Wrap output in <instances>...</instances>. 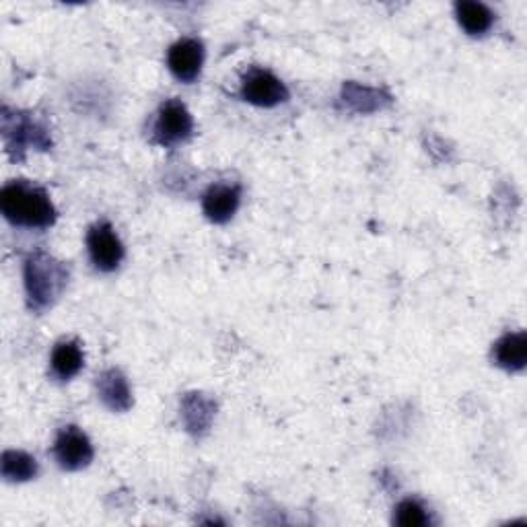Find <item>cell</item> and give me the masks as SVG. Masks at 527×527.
Listing matches in <instances>:
<instances>
[{
	"label": "cell",
	"instance_id": "6da1fadb",
	"mask_svg": "<svg viewBox=\"0 0 527 527\" xmlns=\"http://www.w3.org/2000/svg\"><path fill=\"white\" fill-rule=\"evenodd\" d=\"M0 210L11 225L25 229H48L58 219L50 194L27 180H15L3 188Z\"/></svg>",
	"mask_w": 527,
	"mask_h": 527
},
{
	"label": "cell",
	"instance_id": "7a4b0ae2",
	"mask_svg": "<svg viewBox=\"0 0 527 527\" xmlns=\"http://www.w3.org/2000/svg\"><path fill=\"white\" fill-rule=\"evenodd\" d=\"M68 285V270L46 252H35L25 262V291L33 311L52 307Z\"/></svg>",
	"mask_w": 527,
	"mask_h": 527
},
{
	"label": "cell",
	"instance_id": "3957f363",
	"mask_svg": "<svg viewBox=\"0 0 527 527\" xmlns=\"http://www.w3.org/2000/svg\"><path fill=\"white\" fill-rule=\"evenodd\" d=\"M194 132V118L180 99H167L161 108L153 126V140L161 147H175Z\"/></svg>",
	"mask_w": 527,
	"mask_h": 527
},
{
	"label": "cell",
	"instance_id": "277c9868",
	"mask_svg": "<svg viewBox=\"0 0 527 527\" xmlns=\"http://www.w3.org/2000/svg\"><path fill=\"white\" fill-rule=\"evenodd\" d=\"M241 99L260 108H274L289 101V89L266 68H250L241 79Z\"/></svg>",
	"mask_w": 527,
	"mask_h": 527
},
{
	"label": "cell",
	"instance_id": "5b68a950",
	"mask_svg": "<svg viewBox=\"0 0 527 527\" xmlns=\"http://www.w3.org/2000/svg\"><path fill=\"white\" fill-rule=\"evenodd\" d=\"M87 250L93 266L101 272H114L120 268L126 250L118 233L110 223H95L87 233Z\"/></svg>",
	"mask_w": 527,
	"mask_h": 527
},
{
	"label": "cell",
	"instance_id": "8992f818",
	"mask_svg": "<svg viewBox=\"0 0 527 527\" xmlns=\"http://www.w3.org/2000/svg\"><path fill=\"white\" fill-rule=\"evenodd\" d=\"M93 445L79 427H64L54 441V458L66 472H79L93 462Z\"/></svg>",
	"mask_w": 527,
	"mask_h": 527
},
{
	"label": "cell",
	"instance_id": "52a82bcc",
	"mask_svg": "<svg viewBox=\"0 0 527 527\" xmlns=\"http://www.w3.org/2000/svg\"><path fill=\"white\" fill-rule=\"evenodd\" d=\"M204 64V46L200 40L184 38L175 42L167 52V66L171 75L182 83H194Z\"/></svg>",
	"mask_w": 527,
	"mask_h": 527
},
{
	"label": "cell",
	"instance_id": "ba28073f",
	"mask_svg": "<svg viewBox=\"0 0 527 527\" xmlns=\"http://www.w3.org/2000/svg\"><path fill=\"white\" fill-rule=\"evenodd\" d=\"M241 204V188L229 184L210 186L202 198V210L208 221L217 225L229 223Z\"/></svg>",
	"mask_w": 527,
	"mask_h": 527
},
{
	"label": "cell",
	"instance_id": "9c48e42d",
	"mask_svg": "<svg viewBox=\"0 0 527 527\" xmlns=\"http://www.w3.org/2000/svg\"><path fill=\"white\" fill-rule=\"evenodd\" d=\"M97 394L101 402L114 412H126L132 408V392L128 379L118 369H108L97 377Z\"/></svg>",
	"mask_w": 527,
	"mask_h": 527
},
{
	"label": "cell",
	"instance_id": "30bf717a",
	"mask_svg": "<svg viewBox=\"0 0 527 527\" xmlns=\"http://www.w3.org/2000/svg\"><path fill=\"white\" fill-rule=\"evenodd\" d=\"M493 361L497 367L517 373L527 365V336L525 332H509L497 340L493 348Z\"/></svg>",
	"mask_w": 527,
	"mask_h": 527
},
{
	"label": "cell",
	"instance_id": "8fae6325",
	"mask_svg": "<svg viewBox=\"0 0 527 527\" xmlns=\"http://www.w3.org/2000/svg\"><path fill=\"white\" fill-rule=\"evenodd\" d=\"M83 365H85V355H83V348L79 346V342L64 340L54 346L50 367L56 379L60 381L73 379L83 369Z\"/></svg>",
	"mask_w": 527,
	"mask_h": 527
},
{
	"label": "cell",
	"instance_id": "7c38bea8",
	"mask_svg": "<svg viewBox=\"0 0 527 527\" xmlns=\"http://www.w3.org/2000/svg\"><path fill=\"white\" fill-rule=\"evenodd\" d=\"M455 17H458L460 25L468 35H484L495 23V13L490 11L486 5L476 3V0H462L455 3Z\"/></svg>",
	"mask_w": 527,
	"mask_h": 527
},
{
	"label": "cell",
	"instance_id": "4fadbf2b",
	"mask_svg": "<svg viewBox=\"0 0 527 527\" xmlns=\"http://www.w3.org/2000/svg\"><path fill=\"white\" fill-rule=\"evenodd\" d=\"M3 476L11 482H25L38 476V462L25 451L3 453Z\"/></svg>",
	"mask_w": 527,
	"mask_h": 527
},
{
	"label": "cell",
	"instance_id": "5bb4252c",
	"mask_svg": "<svg viewBox=\"0 0 527 527\" xmlns=\"http://www.w3.org/2000/svg\"><path fill=\"white\" fill-rule=\"evenodd\" d=\"M202 412H215V404L208 402L200 394H190L184 400V418H186V423H188L192 433H200V431L208 429L210 420H213V416H215V414H202Z\"/></svg>",
	"mask_w": 527,
	"mask_h": 527
},
{
	"label": "cell",
	"instance_id": "9a60e30c",
	"mask_svg": "<svg viewBox=\"0 0 527 527\" xmlns=\"http://www.w3.org/2000/svg\"><path fill=\"white\" fill-rule=\"evenodd\" d=\"M394 523L402 525V527H425L431 523V517H429V511L425 509L423 503L416 501V499H404L396 507Z\"/></svg>",
	"mask_w": 527,
	"mask_h": 527
}]
</instances>
